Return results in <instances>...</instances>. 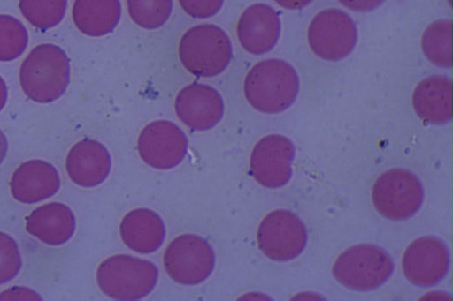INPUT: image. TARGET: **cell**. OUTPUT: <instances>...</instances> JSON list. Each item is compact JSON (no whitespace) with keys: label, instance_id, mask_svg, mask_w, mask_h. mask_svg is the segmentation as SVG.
<instances>
[{"label":"cell","instance_id":"cell-14","mask_svg":"<svg viewBox=\"0 0 453 301\" xmlns=\"http://www.w3.org/2000/svg\"><path fill=\"white\" fill-rule=\"evenodd\" d=\"M236 33L242 47L250 54L270 51L280 34V20L277 12L265 4H254L241 14Z\"/></svg>","mask_w":453,"mask_h":301},{"label":"cell","instance_id":"cell-12","mask_svg":"<svg viewBox=\"0 0 453 301\" xmlns=\"http://www.w3.org/2000/svg\"><path fill=\"white\" fill-rule=\"evenodd\" d=\"M403 270L413 284L429 287L446 275L449 253L445 244L434 237H423L412 242L403 256Z\"/></svg>","mask_w":453,"mask_h":301},{"label":"cell","instance_id":"cell-16","mask_svg":"<svg viewBox=\"0 0 453 301\" xmlns=\"http://www.w3.org/2000/svg\"><path fill=\"white\" fill-rule=\"evenodd\" d=\"M111 167L106 147L94 139H82L69 150L65 169L70 179L81 187H95L108 177Z\"/></svg>","mask_w":453,"mask_h":301},{"label":"cell","instance_id":"cell-25","mask_svg":"<svg viewBox=\"0 0 453 301\" xmlns=\"http://www.w3.org/2000/svg\"><path fill=\"white\" fill-rule=\"evenodd\" d=\"M22 260L16 241L0 231V284L12 280L20 271Z\"/></svg>","mask_w":453,"mask_h":301},{"label":"cell","instance_id":"cell-19","mask_svg":"<svg viewBox=\"0 0 453 301\" xmlns=\"http://www.w3.org/2000/svg\"><path fill=\"white\" fill-rule=\"evenodd\" d=\"M412 103L424 121L439 124L451 119V81L443 76L423 79L415 88Z\"/></svg>","mask_w":453,"mask_h":301},{"label":"cell","instance_id":"cell-31","mask_svg":"<svg viewBox=\"0 0 453 301\" xmlns=\"http://www.w3.org/2000/svg\"><path fill=\"white\" fill-rule=\"evenodd\" d=\"M8 151V142L5 135L0 130V164L4 160Z\"/></svg>","mask_w":453,"mask_h":301},{"label":"cell","instance_id":"cell-7","mask_svg":"<svg viewBox=\"0 0 453 301\" xmlns=\"http://www.w3.org/2000/svg\"><path fill=\"white\" fill-rule=\"evenodd\" d=\"M215 265L212 247L203 237L193 234L176 237L164 253V266L176 282L195 285L205 281Z\"/></svg>","mask_w":453,"mask_h":301},{"label":"cell","instance_id":"cell-21","mask_svg":"<svg viewBox=\"0 0 453 301\" xmlns=\"http://www.w3.org/2000/svg\"><path fill=\"white\" fill-rule=\"evenodd\" d=\"M451 27L450 20H438L431 24L423 34V52L438 66L451 65Z\"/></svg>","mask_w":453,"mask_h":301},{"label":"cell","instance_id":"cell-29","mask_svg":"<svg viewBox=\"0 0 453 301\" xmlns=\"http://www.w3.org/2000/svg\"><path fill=\"white\" fill-rule=\"evenodd\" d=\"M275 2L286 9L296 10L306 6L311 0H275Z\"/></svg>","mask_w":453,"mask_h":301},{"label":"cell","instance_id":"cell-11","mask_svg":"<svg viewBox=\"0 0 453 301\" xmlns=\"http://www.w3.org/2000/svg\"><path fill=\"white\" fill-rule=\"evenodd\" d=\"M294 156L295 147L288 138L278 134L267 135L255 145L251 152L250 172L265 187L283 186L291 177Z\"/></svg>","mask_w":453,"mask_h":301},{"label":"cell","instance_id":"cell-10","mask_svg":"<svg viewBox=\"0 0 453 301\" xmlns=\"http://www.w3.org/2000/svg\"><path fill=\"white\" fill-rule=\"evenodd\" d=\"M137 149L142 160L157 169H169L181 162L188 150V139L175 124L157 120L141 132Z\"/></svg>","mask_w":453,"mask_h":301},{"label":"cell","instance_id":"cell-23","mask_svg":"<svg viewBox=\"0 0 453 301\" xmlns=\"http://www.w3.org/2000/svg\"><path fill=\"white\" fill-rule=\"evenodd\" d=\"M28 33L16 18L0 14V62H11L19 58L28 44Z\"/></svg>","mask_w":453,"mask_h":301},{"label":"cell","instance_id":"cell-24","mask_svg":"<svg viewBox=\"0 0 453 301\" xmlns=\"http://www.w3.org/2000/svg\"><path fill=\"white\" fill-rule=\"evenodd\" d=\"M131 19L144 29H157L169 19L173 0H127Z\"/></svg>","mask_w":453,"mask_h":301},{"label":"cell","instance_id":"cell-26","mask_svg":"<svg viewBox=\"0 0 453 301\" xmlns=\"http://www.w3.org/2000/svg\"><path fill=\"white\" fill-rule=\"evenodd\" d=\"M182 10L192 18L207 19L217 14L224 0H178Z\"/></svg>","mask_w":453,"mask_h":301},{"label":"cell","instance_id":"cell-30","mask_svg":"<svg viewBox=\"0 0 453 301\" xmlns=\"http://www.w3.org/2000/svg\"><path fill=\"white\" fill-rule=\"evenodd\" d=\"M8 99V88L4 79L0 76V112L4 108Z\"/></svg>","mask_w":453,"mask_h":301},{"label":"cell","instance_id":"cell-9","mask_svg":"<svg viewBox=\"0 0 453 301\" xmlns=\"http://www.w3.org/2000/svg\"><path fill=\"white\" fill-rule=\"evenodd\" d=\"M357 31L351 18L337 9L318 13L308 28V41L319 57L336 61L347 56L354 49Z\"/></svg>","mask_w":453,"mask_h":301},{"label":"cell","instance_id":"cell-8","mask_svg":"<svg viewBox=\"0 0 453 301\" xmlns=\"http://www.w3.org/2000/svg\"><path fill=\"white\" fill-rule=\"evenodd\" d=\"M257 239L259 249L271 260H290L305 247L307 233L303 222L292 212L279 209L260 222Z\"/></svg>","mask_w":453,"mask_h":301},{"label":"cell","instance_id":"cell-22","mask_svg":"<svg viewBox=\"0 0 453 301\" xmlns=\"http://www.w3.org/2000/svg\"><path fill=\"white\" fill-rule=\"evenodd\" d=\"M22 16L35 28L46 31L64 19L67 0H19Z\"/></svg>","mask_w":453,"mask_h":301},{"label":"cell","instance_id":"cell-27","mask_svg":"<svg viewBox=\"0 0 453 301\" xmlns=\"http://www.w3.org/2000/svg\"><path fill=\"white\" fill-rule=\"evenodd\" d=\"M0 300H42V297L32 289L14 286L1 292Z\"/></svg>","mask_w":453,"mask_h":301},{"label":"cell","instance_id":"cell-5","mask_svg":"<svg viewBox=\"0 0 453 301\" xmlns=\"http://www.w3.org/2000/svg\"><path fill=\"white\" fill-rule=\"evenodd\" d=\"M393 269L394 264L388 252L378 246L362 244L342 252L332 271L343 286L355 290H371L382 285Z\"/></svg>","mask_w":453,"mask_h":301},{"label":"cell","instance_id":"cell-15","mask_svg":"<svg viewBox=\"0 0 453 301\" xmlns=\"http://www.w3.org/2000/svg\"><path fill=\"white\" fill-rule=\"evenodd\" d=\"M60 187V177L50 162L34 159L20 164L10 181L12 197L24 204H34L53 196Z\"/></svg>","mask_w":453,"mask_h":301},{"label":"cell","instance_id":"cell-3","mask_svg":"<svg viewBox=\"0 0 453 301\" xmlns=\"http://www.w3.org/2000/svg\"><path fill=\"white\" fill-rule=\"evenodd\" d=\"M179 57L191 74L208 78L223 72L232 58V44L219 26L202 24L190 27L180 38Z\"/></svg>","mask_w":453,"mask_h":301},{"label":"cell","instance_id":"cell-1","mask_svg":"<svg viewBox=\"0 0 453 301\" xmlns=\"http://www.w3.org/2000/svg\"><path fill=\"white\" fill-rule=\"evenodd\" d=\"M70 61L65 51L52 43L33 48L19 71L20 87L25 95L38 103L59 99L70 82Z\"/></svg>","mask_w":453,"mask_h":301},{"label":"cell","instance_id":"cell-6","mask_svg":"<svg viewBox=\"0 0 453 301\" xmlns=\"http://www.w3.org/2000/svg\"><path fill=\"white\" fill-rule=\"evenodd\" d=\"M372 198L380 214L391 220H404L418 212L424 191L412 172L394 169L378 177L372 186Z\"/></svg>","mask_w":453,"mask_h":301},{"label":"cell","instance_id":"cell-2","mask_svg":"<svg viewBox=\"0 0 453 301\" xmlns=\"http://www.w3.org/2000/svg\"><path fill=\"white\" fill-rule=\"evenodd\" d=\"M299 79L295 69L280 59L256 64L247 73L243 92L257 110L273 114L288 109L296 100Z\"/></svg>","mask_w":453,"mask_h":301},{"label":"cell","instance_id":"cell-13","mask_svg":"<svg viewBox=\"0 0 453 301\" xmlns=\"http://www.w3.org/2000/svg\"><path fill=\"white\" fill-rule=\"evenodd\" d=\"M174 109L180 121L195 131H207L223 117L224 102L212 87L192 83L177 94Z\"/></svg>","mask_w":453,"mask_h":301},{"label":"cell","instance_id":"cell-20","mask_svg":"<svg viewBox=\"0 0 453 301\" xmlns=\"http://www.w3.org/2000/svg\"><path fill=\"white\" fill-rule=\"evenodd\" d=\"M121 16L119 0H74L72 18L76 28L90 37L112 32Z\"/></svg>","mask_w":453,"mask_h":301},{"label":"cell","instance_id":"cell-17","mask_svg":"<svg viewBox=\"0 0 453 301\" xmlns=\"http://www.w3.org/2000/svg\"><path fill=\"white\" fill-rule=\"evenodd\" d=\"M76 221L65 204L51 202L34 209L26 220L27 231L49 245H60L73 235Z\"/></svg>","mask_w":453,"mask_h":301},{"label":"cell","instance_id":"cell-18","mask_svg":"<svg viewBox=\"0 0 453 301\" xmlns=\"http://www.w3.org/2000/svg\"><path fill=\"white\" fill-rule=\"evenodd\" d=\"M124 244L139 253H151L164 242L165 228L161 217L148 208L127 213L119 226Z\"/></svg>","mask_w":453,"mask_h":301},{"label":"cell","instance_id":"cell-28","mask_svg":"<svg viewBox=\"0 0 453 301\" xmlns=\"http://www.w3.org/2000/svg\"><path fill=\"white\" fill-rule=\"evenodd\" d=\"M339 2L350 10L367 11L380 5L384 0H339Z\"/></svg>","mask_w":453,"mask_h":301},{"label":"cell","instance_id":"cell-4","mask_svg":"<svg viewBox=\"0 0 453 301\" xmlns=\"http://www.w3.org/2000/svg\"><path fill=\"white\" fill-rule=\"evenodd\" d=\"M158 277L157 267L145 260L119 254L104 260L97 267L96 282L108 297L136 300L154 289Z\"/></svg>","mask_w":453,"mask_h":301}]
</instances>
